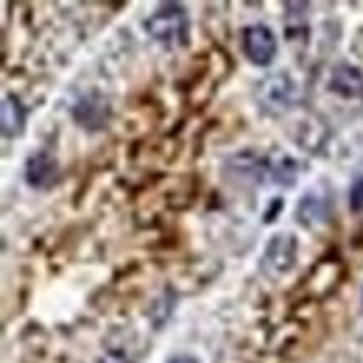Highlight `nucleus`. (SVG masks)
<instances>
[{
  "label": "nucleus",
  "mask_w": 363,
  "mask_h": 363,
  "mask_svg": "<svg viewBox=\"0 0 363 363\" xmlns=\"http://www.w3.org/2000/svg\"><path fill=\"white\" fill-rule=\"evenodd\" d=\"M240 43H243V53L255 65H269L277 56V37L269 26H246Z\"/></svg>",
  "instance_id": "obj_3"
},
{
  "label": "nucleus",
  "mask_w": 363,
  "mask_h": 363,
  "mask_svg": "<svg viewBox=\"0 0 363 363\" xmlns=\"http://www.w3.org/2000/svg\"><path fill=\"white\" fill-rule=\"evenodd\" d=\"M26 126V109L23 104L14 98V95H6L3 98V135L6 137H17Z\"/></svg>",
  "instance_id": "obj_7"
},
{
  "label": "nucleus",
  "mask_w": 363,
  "mask_h": 363,
  "mask_svg": "<svg viewBox=\"0 0 363 363\" xmlns=\"http://www.w3.org/2000/svg\"><path fill=\"white\" fill-rule=\"evenodd\" d=\"M26 182L31 187H37V190L53 187L59 182V162H56V157L48 154V151L31 154L28 162H26Z\"/></svg>",
  "instance_id": "obj_4"
},
{
  "label": "nucleus",
  "mask_w": 363,
  "mask_h": 363,
  "mask_svg": "<svg viewBox=\"0 0 363 363\" xmlns=\"http://www.w3.org/2000/svg\"><path fill=\"white\" fill-rule=\"evenodd\" d=\"M294 260H296V238L291 232L274 235L272 243L266 246V255H263V272L277 279V277L291 272Z\"/></svg>",
  "instance_id": "obj_2"
},
{
  "label": "nucleus",
  "mask_w": 363,
  "mask_h": 363,
  "mask_svg": "<svg viewBox=\"0 0 363 363\" xmlns=\"http://www.w3.org/2000/svg\"><path fill=\"white\" fill-rule=\"evenodd\" d=\"M260 98L266 101V106L272 109H285L291 101H294V84L285 73H277V76H269L263 79L260 84Z\"/></svg>",
  "instance_id": "obj_6"
},
{
  "label": "nucleus",
  "mask_w": 363,
  "mask_h": 363,
  "mask_svg": "<svg viewBox=\"0 0 363 363\" xmlns=\"http://www.w3.org/2000/svg\"><path fill=\"white\" fill-rule=\"evenodd\" d=\"M350 207H352L355 213H361L363 210V177L355 182L352 190H350Z\"/></svg>",
  "instance_id": "obj_9"
},
{
  "label": "nucleus",
  "mask_w": 363,
  "mask_h": 363,
  "mask_svg": "<svg viewBox=\"0 0 363 363\" xmlns=\"http://www.w3.org/2000/svg\"><path fill=\"white\" fill-rule=\"evenodd\" d=\"M101 363H132L123 352H109V355H104V361Z\"/></svg>",
  "instance_id": "obj_10"
},
{
  "label": "nucleus",
  "mask_w": 363,
  "mask_h": 363,
  "mask_svg": "<svg viewBox=\"0 0 363 363\" xmlns=\"http://www.w3.org/2000/svg\"><path fill=\"white\" fill-rule=\"evenodd\" d=\"M145 31L165 45H182L187 40V14L179 3H165L160 6L148 20H145Z\"/></svg>",
  "instance_id": "obj_1"
},
{
  "label": "nucleus",
  "mask_w": 363,
  "mask_h": 363,
  "mask_svg": "<svg viewBox=\"0 0 363 363\" xmlns=\"http://www.w3.org/2000/svg\"><path fill=\"white\" fill-rule=\"evenodd\" d=\"M296 162L291 160V157H282V160H277V162H272V179L277 182V184H294L296 182Z\"/></svg>",
  "instance_id": "obj_8"
},
{
  "label": "nucleus",
  "mask_w": 363,
  "mask_h": 363,
  "mask_svg": "<svg viewBox=\"0 0 363 363\" xmlns=\"http://www.w3.org/2000/svg\"><path fill=\"white\" fill-rule=\"evenodd\" d=\"M330 90L338 92L341 98L361 101L363 104V73L358 67H350V65L335 67L333 76H330Z\"/></svg>",
  "instance_id": "obj_5"
},
{
  "label": "nucleus",
  "mask_w": 363,
  "mask_h": 363,
  "mask_svg": "<svg viewBox=\"0 0 363 363\" xmlns=\"http://www.w3.org/2000/svg\"><path fill=\"white\" fill-rule=\"evenodd\" d=\"M168 363H199L196 358H190V355H174Z\"/></svg>",
  "instance_id": "obj_11"
}]
</instances>
